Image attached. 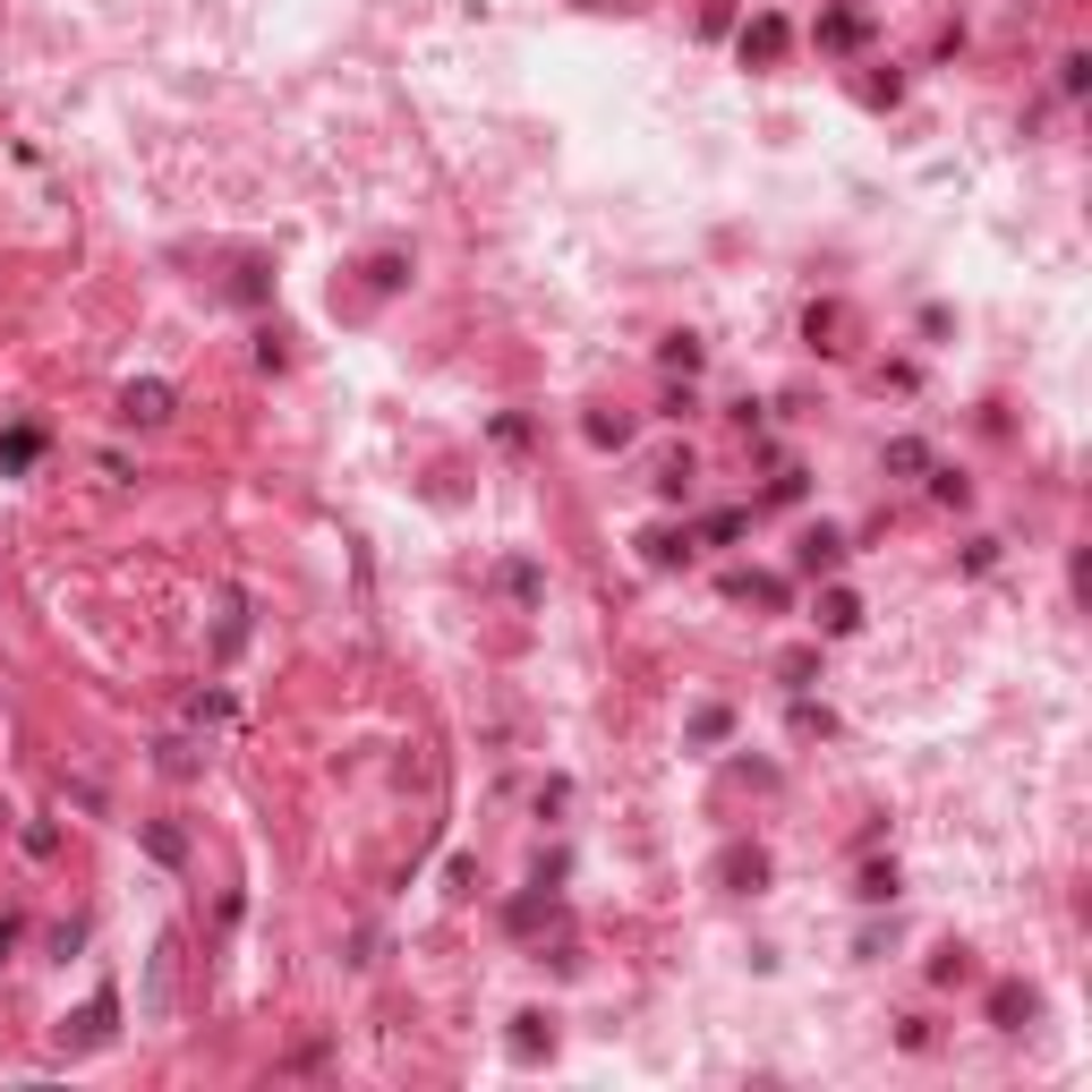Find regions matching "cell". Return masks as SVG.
Wrapping results in <instances>:
<instances>
[{
    "mask_svg": "<svg viewBox=\"0 0 1092 1092\" xmlns=\"http://www.w3.org/2000/svg\"><path fill=\"white\" fill-rule=\"evenodd\" d=\"M129 410L137 418H162V410H171V385H129Z\"/></svg>",
    "mask_w": 1092,
    "mask_h": 1092,
    "instance_id": "6da1fadb",
    "label": "cell"
},
{
    "mask_svg": "<svg viewBox=\"0 0 1092 1092\" xmlns=\"http://www.w3.org/2000/svg\"><path fill=\"white\" fill-rule=\"evenodd\" d=\"M777 43H785V26H777V18H760V26H751V34H742V52H751V61H769V52H777Z\"/></svg>",
    "mask_w": 1092,
    "mask_h": 1092,
    "instance_id": "7a4b0ae2",
    "label": "cell"
}]
</instances>
